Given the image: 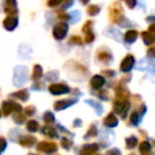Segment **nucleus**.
<instances>
[{"instance_id": "f257e3e1", "label": "nucleus", "mask_w": 155, "mask_h": 155, "mask_svg": "<svg viewBox=\"0 0 155 155\" xmlns=\"http://www.w3.org/2000/svg\"><path fill=\"white\" fill-rule=\"evenodd\" d=\"M121 15H122V10H121L120 4L119 2L111 4V6L109 8V18H110V21L117 22L121 18Z\"/></svg>"}, {"instance_id": "f03ea898", "label": "nucleus", "mask_w": 155, "mask_h": 155, "mask_svg": "<svg viewBox=\"0 0 155 155\" xmlns=\"http://www.w3.org/2000/svg\"><path fill=\"white\" fill-rule=\"evenodd\" d=\"M17 2L16 0H5V11L6 13H8L10 16L17 12V7H16Z\"/></svg>"}, {"instance_id": "7ed1b4c3", "label": "nucleus", "mask_w": 155, "mask_h": 155, "mask_svg": "<svg viewBox=\"0 0 155 155\" xmlns=\"http://www.w3.org/2000/svg\"><path fill=\"white\" fill-rule=\"evenodd\" d=\"M67 29H68L67 24H64V23H59L58 25H56V28H54V30H53L54 36L58 38V39H62V38L65 35Z\"/></svg>"}, {"instance_id": "20e7f679", "label": "nucleus", "mask_w": 155, "mask_h": 155, "mask_svg": "<svg viewBox=\"0 0 155 155\" xmlns=\"http://www.w3.org/2000/svg\"><path fill=\"white\" fill-rule=\"evenodd\" d=\"M17 25V18L13 16H8L5 21H4V27L6 29H13Z\"/></svg>"}, {"instance_id": "39448f33", "label": "nucleus", "mask_w": 155, "mask_h": 155, "mask_svg": "<svg viewBox=\"0 0 155 155\" xmlns=\"http://www.w3.org/2000/svg\"><path fill=\"white\" fill-rule=\"evenodd\" d=\"M99 10H101L99 6H97V5H90L87 7V13L91 15V16H94V15H97L99 12Z\"/></svg>"}, {"instance_id": "423d86ee", "label": "nucleus", "mask_w": 155, "mask_h": 155, "mask_svg": "<svg viewBox=\"0 0 155 155\" xmlns=\"http://www.w3.org/2000/svg\"><path fill=\"white\" fill-rule=\"evenodd\" d=\"M136 36H137V33H136L134 30H130V31H127V33H126V35H125V38H126L127 40H130V41H131V40H133Z\"/></svg>"}, {"instance_id": "0eeeda50", "label": "nucleus", "mask_w": 155, "mask_h": 155, "mask_svg": "<svg viewBox=\"0 0 155 155\" xmlns=\"http://www.w3.org/2000/svg\"><path fill=\"white\" fill-rule=\"evenodd\" d=\"M63 2V0H48V6L51 7H54V6H58Z\"/></svg>"}, {"instance_id": "6e6552de", "label": "nucleus", "mask_w": 155, "mask_h": 155, "mask_svg": "<svg viewBox=\"0 0 155 155\" xmlns=\"http://www.w3.org/2000/svg\"><path fill=\"white\" fill-rule=\"evenodd\" d=\"M124 1L126 2V5H127L130 8L134 7V5H136V2H137V0H124Z\"/></svg>"}, {"instance_id": "1a4fd4ad", "label": "nucleus", "mask_w": 155, "mask_h": 155, "mask_svg": "<svg viewBox=\"0 0 155 155\" xmlns=\"http://www.w3.org/2000/svg\"><path fill=\"white\" fill-rule=\"evenodd\" d=\"M80 1H81V2H82V4H87V2H88V1H90V0H80Z\"/></svg>"}]
</instances>
